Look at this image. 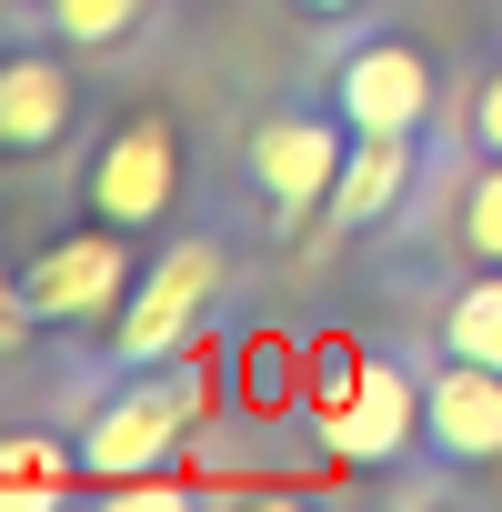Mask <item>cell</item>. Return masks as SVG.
Segmentation results:
<instances>
[{
  "mask_svg": "<svg viewBox=\"0 0 502 512\" xmlns=\"http://www.w3.org/2000/svg\"><path fill=\"white\" fill-rule=\"evenodd\" d=\"M131 282H141L131 231H111V221H91V211H81L61 241H41V262L21 272V292H31L41 332H111V322H121V302H131Z\"/></svg>",
  "mask_w": 502,
  "mask_h": 512,
  "instance_id": "cell-4",
  "label": "cell"
},
{
  "mask_svg": "<svg viewBox=\"0 0 502 512\" xmlns=\"http://www.w3.org/2000/svg\"><path fill=\"white\" fill-rule=\"evenodd\" d=\"M292 11H302V21H322V31H342V21H362V11H372V0H292Z\"/></svg>",
  "mask_w": 502,
  "mask_h": 512,
  "instance_id": "cell-17",
  "label": "cell"
},
{
  "mask_svg": "<svg viewBox=\"0 0 502 512\" xmlns=\"http://www.w3.org/2000/svg\"><path fill=\"white\" fill-rule=\"evenodd\" d=\"M61 482H81V442L31 422V432H0V502H51Z\"/></svg>",
  "mask_w": 502,
  "mask_h": 512,
  "instance_id": "cell-12",
  "label": "cell"
},
{
  "mask_svg": "<svg viewBox=\"0 0 502 512\" xmlns=\"http://www.w3.org/2000/svg\"><path fill=\"white\" fill-rule=\"evenodd\" d=\"M432 91H442V71H432V51L422 41H402V31H362L342 61H332V81H322V101L352 121V131H432Z\"/></svg>",
  "mask_w": 502,
  "mask_h": 512,
  "instance_id": "cell-8",
  "label": "cell"
},
{
  "mask_svg": "<svg viewBox=\"0 0 502 512\" xmlns=\"http://www.w3.org/2000/svg\"><path fill=\"white\" fill-rule=\"evenodd\" d=\"M81 121V81L51 41H11L0 51V161H51Z\"/></svg>",
  "mask_w": 502,
  "mask_h": 512,
  "instance_id": "cell-9",
  "label": "cell"
},
{
  "mask_svg": "<svg viewBox=\"0 0 502 512\" xmlns=\"http://www.w3.org/2000/svg\"><path fill=\"white\" fill-rule=\"evenodd\" d=\"M201 352H161V362H121L101 372V392L81 402L71 442H81V482H161L201 422Z\"/></svg>",
  "mask_w": 502,
  "mask_h": 512,
  "instance_id": "cell-1",
  "label": "cell"
},
{
  "mask_svg": "<svg viewBox=\"0 0 502 512\" xmlns=\"http://www.w3.org/2000/svg\"><path fill=\"white\" fill-rule=\"evenodd\" d=\"M221 262H231V251H221V231H171L151 262H141V282H131L121 322H111L101 372H121V362H161V352H191V322L211 312Z\"/></svg>",
  "mask_w": 502,
  "mask_h": 512,
  "instance_id": "cell-3",
  "label": "cell"
},
{
  "mask_svg": "<svg viewBox=\"0 0 502 512\" xmlns=\"http://www.w3.org/2000/svg\"><path fill=\"white\" fill-rule=\"evenodd\" d=\"M11 11H51V0H11Z\"/></svg>",
  "mask_w": 502,
  "mask_h": 512,
  "instance_id": "cell-18",
  "label": "cell"
},
{
  "mask_svg": "<svg viewBox=\"0 0 502 512\" xmlns=\"http://www.w3.org/2000/svg\"><path fill=\"white\" fill-rule=\"evenodd\" d=\"M322 442H332V462H352V472H402V462H422V362H402V352L352 362V382H342Z\"/></svg>",
  "mask_w": 502,
  "mask_h": 512,
  "instance_id": "cell-6",
  "label": "cell"
},
{
  "mask_svg": "<svg viewBox=\"0 0 502 512\" xmlns=\"http://www.w3.org/2000/svg\"><path fill=\"white\" fill-rule=\"evenodd\" d=\"M432 342H442V352H462V362H492V372H502V262H482L472 282H452V302H442Z\"/></svg>",
  "mask_w": 502,
  "mask_h": 512,
  "instance_id": "cell-13",
  "label": "cell"
},
{
  "mask_svg": "<svg viewBox=\"0 0 502 512\" xmlns=\"http://www.w3.org/2000/svg\"><path fill=\"white\" fill-rule=\"evenodd\" d=\"M442 241L462 251V262H502V151H472L452 171V221Z\"/></svg>",
  "mask_w": 502,
  "mask_h": 512,
  "instance_id": "cell-11",
  "label": "cell"
},
{
  "mask_svg": "<svg viewBox=\"0 0 502 512\" xmlns=\"http://www.w3.org/2000/svg\"><path fill=\"white\" fill-rule=\"evenodd\" d=\"M31 332H41V312H31V292H21V272L0 262V352H21Z\"/></svg>",
  "mask_w": 502,
  "mask_h": 512,
  "instance_id": "cell-16",
  "label": "cell"
},
{
  "mask_svg": "<svg viewBox=\"0 0 502 512\" xmlns=\"http://www.w3.org/2000/svg\"><path fill=\"white\" fill-rule=\"evenodd\" d=\"M342 161H352V121H342L332 101L272 111L262 131L241 141V191H251V211H262V231L292 241L302 221H322L332 191H342Z\"/></svg>",
  "mask_w": 502,
  "mask_h": 512,
  "instance_id": "cell-2",
  "label": "cell"
},
{
  "mask_svg": "<svg viewBox=\"0 0 502 512\" xmlns=\"http://www.w3.org/2000/svg\"><path fill=\"white\" fill-rule=\"evenodd\" d=\"M141 21H151V0H51V11H41V31L61 51H121Z\"/></svg>",
  "mask_w": 502,
  "mask_h": 512,
  "instance_id": "cell-14",
  "label": "cell"
},
{
  "mask_svg": "<svg viewBox=\"0 0 502 512\" xmlns=\"http://www.w3.org/2000/svg\"><path fill=\"white\" fill-rule=\"evenodd\" d=\"M432 141V131H422ZM422 141L412 131H352V161H342V191H332V231H382L402 201H412V171H422Z\"/></svg>",
  "mask_w": 502,
  "mask_h": 512,
  "instance_id": "cell-10",
  "label": "cell"
},
{
  "mask_svg": "<svg viewBox=\"0 0 502 512\" xmlns=\"http://www.w3.org/2000/svg\"><path fill=\"white\" fill-rule=\"evenodd\" d=\"M462 141L472 151H502V61L472 71V101H462Z\"/></svg>",
  "mask_w": 502,
  "mask_h": 512,
  "instance_id": "cell-15",
  "label": "cell"
},
{
  "mask_svg": "<svg viewBox=\"0 0 502 512\" xmlns=\"http://www.w3.org/2000/svg\"><path fill=\"white\" fill-rule=\"evenodd\" d=\"M81 211L111 221V231H131V241L161 231V221L181 211V121H171V111H131V121L91 151Z\"/></svg>",
  "mask_w": 502,
  "mask_h": 512,
  "instance_id": "cell-5",
  "label": "cell"
},
{
  "mask_svg": "<svg viewBox=\"0 0 502 512\" xmlns=\"http://www.w3.org/2000/svg\"><path fill=\"white\" fill-rule=\"evenodd\" d=\"M422 462L442 482H482L502 462V372L492 362H462L432 342L422 362Z\"/></svg>",
  "mask_w": 502,
  "mask_h": 512,
  "instance_id": "cell-7",
  "label": "cell"
}]
</instances>
